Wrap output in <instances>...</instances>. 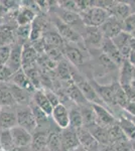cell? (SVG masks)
I'll list each match as a JSON object with an SVG mask.
<instances>
[{
	"mask_svg": "<svg viewBox=\"0 0 135 151\" xmlns=\"http://www.w3.org/2000/svg\"><path fill=\"white\" fill-rule=\"evenodd\" d=\"M80 16L85 26L90 27H101L110 17V13L105 9L98 6H92L89 9L81 12Z\"/></svg>",
	"mask_w": 135,
	"mask_h": 151,
	"instance_id": "6da1fadb",
	"label": "cell"
},
{
	"mask_svg": "<svg viewBox=\"0 0 135 151\" xmlns=\"http://www.w3.org/2000/svg\"><path fill=\"white\" fill-rule=\"evenodd\" d=\"M71 76H72V81L82 91L83 95L90 104L101 105V99L95 91L93 85H91L89 81H87L79 72H76L72 67H71Z\"/></svg>",
	"mask_w": 135,
	"mask_h": 151,
	"instance_id": "7a4b0ae2",
	"label": "cell"
},
{
	"mask_svg": "<svg viewBox=\"0 0 135 151\" xmlns=\"http://www.w3.org/2000/svg\"><path fill=\"white\" fill-rule=\"evenodd\" d=\"M16 114L17 125L24 128L31 134L35 132L38 126L30 106H19L16 109Z\"/></svg>",
	"mask_w": 135,
	"mask_h": 151,
	"instance_id": "3957f363",
	"label": "cell"
},
{
	"mask_svg": "<svg viewBox=\"0 0 135 151\" xmlns=\"http://www.w3.org/2000/svg\"><path fill=\"white\" fill-rule=\"evenodd\" d=\"M55 26L56 28V31L60 33L61 36L65 40V41H68V42H71L76 45H78L79 47H81V43L84 42V38H83L82 35H81L77 29L73 28L72 26L64 23L58 17L56 18Z\"/></svg>",
	"mask_w": 135,
	"mask_h": 151,
	"instance_id": "277c9868",
	"label": "cell"
},
{
	"mask_svg": "<svg viewBox=\"0 0 135 151\" xmlns=\"http://www.w3.org/2000/svg\"><path fill=\"white\" fill-rule=\"evenodd\" d=\"M63 55L66 57L68 62L73 65H75V67L84 65L86 60H87V55L79 45L76 47L74 45H69L68 43L64 47Z\"/></svg>",
	"mask_w": 135,
	"mask_h": 151,
	"instance_id": "5b68a950",
	"label": "cell"
},
{
	"mask_svg": "<svg viewBox=\"0 0 135 151\" xmlns=\"http://www.w3.org/2000/svg\"><path fill=\"white\" fill-rule=\"evenodd\" d=\"M17 126V114L14 107H0V131L11 130Z\"/></svg>",
	"mask_w": 135,
	"mask_h": 151,
	"instance_id": "8992f818",
	"label": "cell"
},
{
	"mask_svg": "<svg viewBox=\"0 0 135 151\" xmlns=\"http://www.w3.org/2000/svg\"><path fill=\"white\" fill-rule=\"evenodd\" d=\"M99 28L103 35V37L108 38V40H113L115 36H117L120 32L123 31V22L114 16L110 15L106 22Z\"/></svg>",
	"mask_w": 135,
	"mask_h": 151,
	"instance_id": "52a82bcc",
	"label": "cell"
},
{
	"mask_svg": "<svg viewBox=\"0 0 135 151\" xmlns=\"http://www.w3.org/2000/svg\"><path fill=\"white\" fill-rule=\"evenodd\" d=\"M92 107L95 113L96 123L98 125L105 128H110L112 125H114L117 122V119L102 105L92 104Z\"/></svg>",
	"mask_w": 135,
	"mask_h": 151,
	"instance_id": "ba28073f",
	"label": "cell"
},
{
	"mask_svg": "<svg viewBox=\"0 0 135 151\" xmlns=\"http://www.w3.org/2000/svg\"><path fill=\"white\" fill-rule=\"evenodd\" d=\"M12 139H13L14 147L17 148H27L30 147L31 140H32V134L25 130L20 126H15L10 130Z\"/></svg>",
	"mask_w": 135,
	"mask_h": 151,
	"instance_id": "9c48e42d",
	"label": "cell"
},
{
	"mask_svg": "<svg viewBox=\"0 0 135 151\" xmlns=\"http://www.w3.org/2000/svg\"><path fill=\"white\" fill-rule=\"evenodd\" d=\"M38 52L31 42H25L22 45V69L27 70L36 67L38 60Z\"/></svg>",
	"mask_w": 135,
	"mask_h": 151,
	"instance_id": "30bf717a",
	"label": "cell"
},
{
	"mask_svg": "<svg viewBox=\"0 0 135 151\" xmlns=\"http://www.w3.org/2000/svg\"><path fill=\"white\" fill-rule=\"evenodd\" d=\"M61 139L64 151H73L80 146V141L77 135V130L69 127L61 131Z\"/></svg>",
	"mask_w": 135,
	"mask_h": 151,
	"instance_id": "8fae6325",
	"label": "cell"
},
{
	"mask_svg": "<svg viewBox=\"0 0 135 151\" xmlns=\"http://www.w3.org/2000/svg\"><path fill=\"white\" fill-rule=\"evenodd\" d=\"M64 83L67 84V85H65V94L67 95L69 99H71L73 102H75V103L77 104V106H79V107L89 105V102L85 98L82 91L78 88V86L72 81V80L64 82Z\"/></svg>",
	"mask_w": 135,
	"mask_h": 151,
	"instance_id": "7c38bea8",
	"label": "cell"
},
{
	"mask_svg": "<svg viewBox=\"0 0 135 151\" xmlns=\"http://www.w3.org/2000/svg\"><path fill=\"white\" fill-rule=\"evenodd\" d=\"M77 135L80 141V145L88 151H99L100 145L94 136L90 133L86 127H82L77 130Z\"/></svg>",
	"mask_w": 135,
	"mask_h": 151,
	"instance_id": "4fadbf2b",
	"label": "cell"
},
{
	"mask_svg": "<svg viewBox=\"0 0 135 151\" xmlns=\"http://www.w3.org/2000/svg\"><path fill=\"white\" fill-rule=\"evenodd\" d=\"M51 118L53 119L56 125L61 130L70 127V114H69L68 108L63 103L53 108Z\"/></svg>",
	"mask_w": 135,
	"mask_h": 151,
	"instance_id": "5bb4252c",
	"label": "cell"
},
{
	"mask_svg": "<svg viewBox=\"0 0 135 151\" xmlns=\"http://www.w3.org/2000/svg\"><path fill=\"white\" fill-rule=\"evenodd\" d=\"M100 47H101L103 53H105V55H106L107 57L117 65V67L122 65L124 58L121 55V53H120L119 50L116 47V45H114V42L112 41V40L104 38Z\"/></svg>",
	"mask_w": 135,
	"mask_h": 151,
	"instance_id": "9a60e30c",
	"label": "cell"
},
{
	"mask_svg": "<svg viewBox=\"0 0 135 151\" xmlns=\"http://www.w3.org/2000/svg\"><path fill=\"white\" fill-rule=\"evenodd\" d=\"M95 91L97 92L98 96L100 99L103 100L104 103H106L109 106H117L116 100H115V89H114V83L108 86H103V85H99L97 83H94L93 85ZM118 107V106H117Z\"/></svg>",
	"mask_w": 135,
	"mask_h": 151,
	"instance_id": "2e32d148",
	"label": "cell"
},
{
	"mask_svg": "<svg viewBox=\"0 0 135 151\" xmlns=\"http://www.w3.org/2000/svg\"><path fill=\"white\" fill-rule=\"evenodd\" d=\"M56 17L60 18L64 23L72 26L73 28L75 26H77V27H83V28L86 27L85 24L83 23V20L81 18L80 14L76 13V12L65 10V9L58 7V10H56Z\"/></svg>",
	"mask_w": 135,
	"mask_h": 151,
	"instance_id": "e0dca14e",
	"label": "cell"
},
{
	"mask_svg": "<svg viewBox=\"0 0 135 151\" xmlns=\"http://www.w3.org/2000/svg\"><path fill=\"white\" fill-rule=\"evenodd\" d=\"M82 36L84 38V42L87 43L88 45H92V47H101V43L104 40L99 27L86 26Z\"/></svg>",
	"mask_w": 135,
	"mask_h": 151,
	"instance_id": "ac0fdd59",
	"label": "cell"
},
{
	"mask_svg": "<svg viewBox=\"0 0 135 151\" xmlns=\"http://www.w3.org/2000/svg\"><path fill=\"white\" fill-rule=\"evenodd\" d=\"M48 136L50 132L43 129H36L35 132L32 133V140L30 144V151H40L48 148Z\"/></svg>",
	"mask_w": 135,
	"mask_h": 151,
	"instance_id": "d6986e66",
	"label": "cell"
},
{
	"mask_svg": "<svg viewBox=\"0 0 135 151\" xmlns=\"http://www.w3.org/2000/svg\"><path fill=\"white\" fill-rule=\"evenodd\" d=\"M134 69L135 68L128 60H123L122 65H120L119 74V84L121 85V87L131 86L134 81Z\"/></svg>",
	"mask_w": 135,
	"mask_h": 151,
	"instance_id": "ffe728a7",
	"label": "cell"
},
{
	"mask_svg": "<svg viewBox=\"0 0 135 151\" xmlns=\"http://www.w3.org/2000/svg\"><path fill=\"white\" fill-rule=\"evenodd\" d=\"M130 40H131V35L129 33L125 32V31L120 32L118 35L115 36L112 40V41L116 45V47L119 50V52L124 60H127L129 58L130 52H131V48H130L129 45Z\"/></svg>",
	"mask_w": 135,
	"mask_h": 151,
	"instance_id": "44dd1931",
	"label": "cell"
},
{
	"mask_svg": "<svg viewBox=\"0 0 135 151\" xmlns=\"http://www.w3.org/2000/svg\"><path fill=\"white\" fill-rule=\"evenodd\" d=\"M22 45H23L15 43L11 47L10 58H9V60L6 65L13 73L22 69Z\"/></svg>",
	"mask_w": 135,
	"mask_h": 151,
	"instance_id": "7402d4cb",
	"label": "cell"
},
{
	"mask_svg": "<svg viewBox=\"0 0 135 151\" xmlns=\"http://www.w3.org/2000/svg\"><path fill=\"white\" fill-rule=\"evenodd\" d=\"M32 102L40 110H43L48 116H51L53 107L48 101V97L45 96V90H35L32 93Z\"/></svg>",
	"mask_w": 135,
	"mask_h": 151,
	"instance_id": "603a6c76",
	"label": "cell"
},
{
	"mask_svg": "<svg viewBox=\"0 0 135 151\" xmlns=\"http://www.w3.org/2000/svg\"><path fill=\"white\" fill-rule=\"evenodd\" d=\"M8 84L15 104L19 105V106H29L32 101V96L30 95V92L21 89V88L17 87L11 83H8Z\"/></svg>",
	"mask_w": 135,
	"mask_h": 151,
	"instance_id": "cb8c5ba5",
	"label": "cell"
},
{
	"mask_svg": "<svg viewBox=\"0 0 135 151\" xmlns=\"http://www.w3.org/2000/svg\"><path fill=\"white\" fill-rule=\"evenodd\" d=\"M90 131V133L94 136V138L98 141L100 145L108 146L110 145V138H109V132H108V128L102 127V126L98 125L97 123L92 124V125L86 127Z\"/></svg>",
	"mask_w": 135,
	"mask_h": 151,
	"instance_id": "d4e9b609",
	"label": "cell"
},
{
	"mask_svg": "<svg viewBox=\"0 0 135 151\" xmlns=\"http://www.w3.org/2000/svg\"><path fill=\"white\" fill-rule=\"evenodd\" d=\"M9 83H11V84L21 88V89L26 90V91H28V92L35 91V89H34L32 84H31L30 81H29L27 75L25 74V72L23 70V69H20V70H17V72L13 73V75H12L11 80Z\"/></svg>",
	"mask_w": 135,
	"mask_h": 151,
	"instance_id": "484cf974",
	"label": "cell"
},
{
	"mask_svg": "<svg viewBox=\"0 0 135 151\" xmlns=\"http://www.w3.org/2000/svg\"><path fill=\"white\" fill-rule=\"evenodd\" d=\"M109 13L110 15L114 16V17H116L117 19H119V20H121L123 22L124 19H126L130 14H132V12L128 2L116 1L114 6L109 10Z\"/></svg>",
	"mask_w": 135,
	"mask_h": 151,
	"instance_id": "4316f807",
	"label": "cell"
},
{
	"mask_svg": "<svg viewBox=\"0 0 135 151\" xmlns=\"http://www.w3.org/2000/svg\"><path fill=\"white\" fill-rule=\"evenodd\" d=\"M43 40H45L46 45L56 47L58 50H64L66 45L65 40L61 36L60 33L56 30H48L43 35Z\"/></svg>",
	"mask_w": 135,
	"mask_h": 151,
	"instance_id": "83f0119b",
	"label": "cell"
},
{
	"mask_svg": "<svg viewBox=\"0 0 135 151\" xmlns=\"http://www.w3.org/2000/svg\"><path fill=\"white\" fill-rule=\"evenodd\" d=\"M36 18V13L32 11L31 9H29L28 7L23 6L22 8L19 9V11L16 14V22L18 24V26H23V25H29L32 24L34 19Z\"/></svg>",
	"mask_w": 135,
	"mask_h": 151,
	"instance_id": "f1b7e54d",
	"label": "cell"
},
{
	"mask_svg": "<svg viewBox=\"0 0 135 151\" xmlns=\"http://www.w3.org/2000/svg\"><path fill=\"white\" fill-rule=\"evenodd\" d=\"M117 121H118L120 128L122 129V131H123L125 136L127 137V139L130 141H134L135 140V124L133 123L132 119L128 118V117L121 116Z\"/></svg>",
	"mask_w": 135,
	"mask_h": 151,
	"instance_id": "f546056e",
	"label": "cell"
},
{
	"mask_svg": "<svg viewBox=\"0 0 135 151\" xmlns=\"http://www.w3.org/2000/svg\"><path fill=\"white\" fill-rule=\"evenodd\" d=\"M15 101L12 96L9 84L0 83V107H14Z\"/></svg>",
	"mask_w": 135,
	"mask_h": 151,
	"instance_id": "4dcf8cb0",
	"label": "cell"
},
{
	"mask_svg": "<svg viewBox=\"0 0 135 151\" xmlns=\"http://www.w3.org/2000/svg\"><path fill=\"white\" fill-rule=\"evenodd\" d=\"M70 114V127L78 130V129L84 127V120H83L82 112L79 106H74L71 107L69 110Z\"/></svg>",
	"mask_w": 135,
	"mask_h": 151,
	"instance_id": "1f68e13d",
	"label": "cell"
},
{
	"mask_svg": "<svg viewBox=\"0 0 135 151\" xmlns=\"http://www.w3.org/2000/svg\"><path fill=\"white\" fill-rule=\"evenodd\" d=\"M15 32L9 26L0 27V47H12L15 45Z\"/></svg>",
	"mask_w": 135,
	"mask_h": 151,
	"instance_id": "d6a6232c",
	"label": "cell"
},
{
	"mask_svg": "<svg viewBox=\"0 0 135 151\" xmlns=\"http://www.w3.org/2000/svg\"><path fill=\"white\" fill-rule=\"evenodd\" d=\"M108 132H109V138H110V145H113L115 143H118L120 141L128 140L127 137L125 136L122 129L120 128L118 121L112 125L110 128H108Z\"/></svg>",
	"mask_w": 135,
	"mask_h": 151,
	"instance_id": "836d02e7",
	"label": "cell"
},
{
	"mask_svg": "<svg viewBox=\"0 0 135 151\" xmlns=\"http://www.w3.org/2000/svg\"><path fill=\"white\" fill-rule=\"evenodd\" d=\"M56 74L62 82H67V81L72 80V76H71V65L68 64L67 60H62L58 63L56 68Z\"/></svg>",
	"mask_w": 135,
	"mask_h": 151,
	"instance_id": "e575fe53",
	"label": "cell"
},
{
	"mask_svg": "<svg viewBox=\"0 0 135 151\" xmlns=\"http://www.w3.org/2000/svg\"><path fill=\"white\" fill-rule=\"evenodd\" d=\"M114 89H115V100H116L117 106L120 108H125L126 105L129 103V98L127 94L125 93L124 89L121 87V85L118 83H114Z\"/></svg>",
	"mask_w": 135,
	"mask_h": 151,
	"instance_id": "d590c367",
	"label": "cell"
},
{
	"mask_svg": "<svg viewBox=\"0 0 135 151\" xmlns=\"http://www.w3.org/2000/svg\"><path fill=\"white\" fill-rule=\"evenodd\" d=\"M48 148L51 151H64L61 139V131H51L48 136Z\"/></svg>",
	"mask_w": 135,
	"mask_h": 151,
	"instance_id": "8d00e7d4",
	"label": "cell"
},
{
	"mask_svg": "<svg viewBox=\"0 0 135 151\" xmlns=\"http://www.w3.org/2000/svg\"><path fill=\"white\" fill-rule=\"evenodd\" d=\"M0 145L1 151H12L15 148L10 130L0 131Z\"/></svg>",
	"mask_w": 135,
	"mask_h": 151,
	"instance_id": "74e56055",
	"label": "cell"
},
{
	"mask_svg": "<svg viewBox=\"0 0 135 151\" xmlns=\"http://www.w3.org/2000/svg\"><path fill=\"white\" fill-rule=\"evenodd\" d=\"M29 106H30L33 115H34V117H35V120H36V122H38V127H40V126H43V124H45L46 122H48V119L50 116H48L43 110H40V109L38 108V107L36 106L32 101H31V103Z\"/></svg>",
	"mask_w": 135,
	"mask_h": 151,
	"instance_id": "f35d334b",
	"label": "cell"
},
{
	"mask_svg": "<svg viewBox=\"0 0 135 151\" xmlns=\"http://www.w3.org/2000/svg\"><path fill=\"white\" fill-rule=\"evenodd\" d=\"M135 30V14H130L126 19L123 20V31L127 33H132Z\"/></svg>",
	"mask_w": 135,
	"mask_h": 151,
	"instance_id": "ab89813d",
	"label": "cell"
},
{
	"mask_svg": "<svg viewBox=\"0 0 135 151\" xmlns=\"http://www.w3.org/2000/svg\"><path fill=\"white\" fill-rule=\"evenodd\" d=\"M13 72L7 65H0V83L8 84L11 80Z\"/></svg>",
	"mask_w": 135,
	"mask_h": 151,
	"instance_id": "60d3db41",
	"label": "cell"
},
{
	"mask_svg": "<svg viewBox=\"0 0 135 151\" xmlns=\"http://www.w3.org/2000/svg\"><path fill=\"white\" fill-rule=\"evenodd\" d=\"M45 96L48 97L50 103L51 104V106H53V108L58 106V105L62 104L60 97H58V95L56 94L55 91H53L51 89H48V88H45Z\"/></svg>",
	"mask_w": 135,
	"mask_h": 151,
	"instance_id": "b9f144b4",
	"label": "cell"
},
{
	"mask_svg": "<svg viewBox=\"0 0 135 151\" xmlns=\"http://www.w3.org/2000/svg\"><path fill=\"white\" fill-rule=\"evenodd\" d=\"M31 32V24L29 25H23V26H17L15 35L18 37L22 38V40H28L30 36Z\"/></svg>",
	"mask_w": 135,
	"mask_h": 151,
	"instance_id": "7bdbcfd3",
	"label": "cell"
},
{
	"mask_svg": "<svg viewBox=\"0 0 135 151\" xmlns=\"http://www.w3.org/2000/svg\"><path fill=\"white\" fill-rule=\"evenodd\" d=\"M114 148L115 151H134L133 147H132V143L130 140H124L120 141L118 143L111 145Z\"/></svg>",
	"mask_w": 135,
	"mask_h": 151,
	"instance_id": "ee69618b",
	"label": "cell"
},
{
	"mask_svg": "<svg viewBox=\"0 0 135 151\" xmlns=\"http://www.w3.org/2000/svg\"><path fill=\"white\" fill-rule=\"evenodd\" d=\"M12 47H0V65H6L10 58Z\"/></svg>",
	"mask_w": 135,
	"mask_h": 151,
	"instance_id": "f6af8a7d",
	"label": "cell"
},
{
	"mask_svg": "<svg viewBox=\"0 0 135 151\" xmlns=\"http://www.w3.org/2000/svg\"><path fill=\"white\" fill-rule=\"evenodd\" d=\"M58 5L61 8L65 9V10H69L72 12H76V13H79L78 10V6H77V2L76 1H58Z\"/></svg>",
	"mask_w": 135,
	"mask_h": 151,
	"instance_id": "bcb514c9",
	"label": "cell"
},
{
	"mask_svg": "<svg viewBox=\"0 0 135 151\" xmlns=\"http://www.w3.org/2000/svg\"><path fill=\"white\" fill-rule=\"evenodd\" d=\"M99 60H100V63L102 64L103 67H105L106 69H109V70H114L115 68L117 67L116 65L114 64V63L112 62L111 60H110L109 58L107 57L105 53H102L101 55L99 57Z\"/></svg>",
	"mask_w": 135,
	"mask_h": 151,
	"instance_id": "7dc6e473",
	"label": "cell"
},
{
	"mask_svg": "<svg viewBox=\"0 0 135 151\" xmlns=\"http://www.w3.org/2000/svg\"><path fill=\"white\" fill-rule=\"evenodd\" d=\"M124 110L131 117H134L135 116V101H129V103L126 105Z\"/></svg>",
	"mask_w": 135,
	"mask_h": 151,
	"instance_id": "c3c4849f",
	"label": "cell"
},
{
	"mask_svg": "<svg viewBox=\"0 0 135 151\" xmlns=\"http://www.w3.org/2000/svg\"><path fill=\"white\" fill-rule=\"evenodd\" d=\"M127 60H128L129 62L131 63V65L135 68V52H130L129 58H127Z\"/></svg>",
	"mask_w": 135,
	"mask_h": 151,
	"instance_id": "681fc988",
	"label": "cell"
},
{
	"mask_svg": "<svg viewBox=\"0 0 135 151\" xmlns=\"http://www.w3.org/2000/svg\"><path fill=\"white\" fill-rule=\"evenodd\" d=\"M129 45L130 48H131V52H135V38H133L132 36H131V40H130Z\"/></svg>",
	"mask_w": 135,
	"mask_h": 151,
	"instance_id": "f907efd6",
	"label": "cell"
},
{
	"mask_svg": "<svg viewBox=\"0 0 135 151\" xmlns=\"http://www.w3.org/2000/svg\"><path fill=\"white\" fill-rule=\"evenodd\" d=\"M128 4H129L130 8H131V12L133 14H135V1H130L128 2Z\"/></svg>",
	"mask_w": 135,
	"mask_h": 151,
	"instance_id": "816d5d0a",
	"label": "cell"
},
{
	"mask_svg": "<svg viewBox=\"0 0 135 151\" xmlns=\"http://www.w3.org/2000/svg\"><path fill=\"white\" fill-rule=\"evenodd\" d=\"M99 151H115V150L111 145H108V146H105V148L103 150H99Z\"/></svg>",
	"mask_w": 135,
	"mask_h": 151,
	"instance_id": "f5cc1de1",
	"label": "cell"
},
{
	"mask_svg": "<svg viewBox=\"0 0 135 151\" xmlns=\"http://www.w3.org/2000/svg\"><path fill=\"white\" fill-rule=\"evenodd\" d=\"M73 151H88V150H87V149H85L84 147H82V146L80 145L79 147H77L75 150H73Z\"/></svg>",
	"mask_w": 135,
	"mask_h": 151,
	"instance_id": "db71d44e",
	"label": "cell"
},
{
	"mask_svg": "<svg viewBox=\"0 0 135 151\" xmlns=\"http://www.w3.org/2000/svg\"><path fill=\"white\" fill-rule=\"evenodd\" d=\"M131 143H132V147H133V150L135 151V140L134 141H131Z\"/></svg>",
	"mask_w": 135,
	"mask_h": 151,
	"instance_id": "11a10c76",
	"label": "cell"
},
{
	"mask_svg": "<svg viewBox=\"0 0 135 151\" xmlns=\"http://www.w3.org/2000/svg\"><path fill=\"white\" fill-rule=\"evenodd\" d=\"M130 35H131L132 36V37H133V38H135V30L133 31V32H132V33H130Z\"/></svg>",
	"mask_w": 135,
	"mask_h": 151,
	"instance_id": "9f6ffc18",
	"label": "cell"
},
{
	"mask_svg": "<svg viewBox=\"0 0 135 151\" xmlns=\"http://www.w3.org/2000/svg\"><path fill=\"white\" fill-rule=\"evenodd\" d=\"M131 119H132V121H133V123L135 124V116L134 117H131Z\"/></svg>",
	"mask_w": 135,
	"mask_h": 151,
	"instance_id": "6f0895ef",
	"label": "cell"
},
{
	"mask_svg": "<svg viewBox=\"0 0 135 151\" xmlns=\"http://www.w3.org/2000/svg\"><path fill=\"white\" fill-rule=\"evenodd\" d=\"M40 151H51L48 148H45V149H43V150H40Z\"/></svg>",
	"mask_w": 135,
	"mask_h": 151,
	"instance_id": "680465c9",
	"label": "cell"
},
{
	"mask_svg": "<svg viewBox=\"0 0 135 151\" xmlns=\"http://www.w3.org/2000/svg\"><path fill=\"white\" fill-rule=\"evenodd\" d=\"M134 81H135V69H134Z\"/></svg>",
	"mask_w": 135,
	"mask_h": 151,
	"instance_id": "91938a15",
	"label": "cell"
},
{
	"mask_svg": "<svg viewBox=\"0 0 135 151\" xmlns=\"http://www.w3.org/2000/svg\"><path fill=\"white\" fill-rule=\"evenodd\" d=\"M0 151H1V145H0Z\"/></svg>",
	"mask_w": 135,
	"mask_h": 151,
	"instance_id": "94428289",
	"label": "cell"
}]
</instances>
